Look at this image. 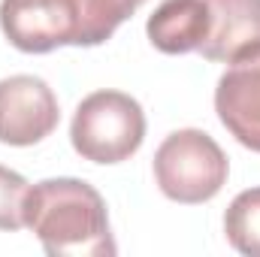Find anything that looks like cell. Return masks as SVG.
<instances>
[{
    "instance_id": "1",
    "label": "cell",
    "mask_w": 260,
    "mask_h": 257,
    "mask_svg": "<svg viewBox=\"0 0 260 257\" xmlns=\"http://www.w3.org/2000/svg\"><path fill=\"white\" fill-rule=\"evenodd\" d=\"M24 227L49 257H112L115 239L100 191L82 179H46L24 197Z\"/></svg>"
},
{
    "instance_id": "2",
    "label": "cell",
    "mask_w": 260,
    "mask_h": 257,
    "mask_svg": "<svg viewBox=\"0 0 260 257\" xmlns=\"http://www.w3.org/2000/svg\"><path fill=\"white\" fill-rule=\"evenodd\" d=\"M145 139V112L124 91H94L73 115L70 142L91 164H121Z\"/></svg>"
},
{
    "instance_id": "3",
    "label": "cell",
    "mask_w": 260,
    "mask_h": 257,
    "mask_svg": "<svg viewBox=\"0 0 260 257\" xmlns=\"http://www.w3.org/2000/svg\"><path fill=\"white\" fill-rule=\"evenodd\" d=\"M227 154L221 145L197 127H185L170 133L160 148L154 151V182L164 197L197 206L209 203L227 185Z\"/></svg>"
},
{
    "instance_id": "4",
    "label": "cell",
    "mask_w": 260,
    "mask_h": 257,
    "mask_svg": "<svg viewBox=\"0 0 260 257\" xmlns=\"http://www.w3.org/2000/svg\"><path fill=\"white\" fill-rule=\"evenodd\" d=\"M61 121L55 91L40 76L0 79V142L27 148L52 136Z\"/></svg>"
},
{
    "instance_id": "5",
    "label": "cell",
    "mask_w": 260,
    "mask_h": 257,
    "mask_svg": "<svg viewBox=\"0 0 260 257\" xmlns=\"http://www.w3.org/2000/svg\"><path fill=\"white\" fill-rule=\"evenodd\" d=\"M0 30L27 55L76 46V15L70 0H0Z\"/></svg>"
},
{
    "instance_id": "6",
    "label": "cell",
    "mask_w": 260,
    "mask_h": 257,
    "mask_svg": "<svg viewBox=\"0 0 260 257\" xmlns=\"http://www.w3.org/2000/svg\"><path fill=\"white\" fill-rule=\"evenodd\" d=\"M215 112L239 145L260 154V52L224 70L215 88Z\"/></svg>"
},
{
    "instance_id": "7",
    "label": "cell",
    "mask_w": 260,
    "mask_h": 257,
    "mask_svg": "<svg viewBox=\"0 0 260 257\" xmlns=\"http://www.w3.org/2000/svg\"><path fill=\"white\" fill-rule=\"evenodd\" d=\"M209 37L197 49L206 61L233 64L260 52V0H206Z\"/></svg>"
},
{
    "instance_id": "8",
    "label": "cell",
    "mask_w": 260,
    "mask_h": 257,
    "mask_svg": "<svg viewBox=\"0 0 260 257\" xmlns=\"http://www.w3.org/2000/svg\"><path fill=\"white\" fill-rule=\"evenodd\" d=\"M209 6L206 0H164L145 30L148 40L157 52L164 55H188L203 46V40L209 37Z\"/></svg>"
},
{
    "instance_id": "9",
    "label": "cell",
    "mask_w": 260,
    "mask_h": 257,
    "mask_svg": "<svg viewBox=\"0 0 260 257\" xmlns=\"http://www.w3.org/2000/svg\"><path fill=\"white\" fill-rule=\"evenodd\" d=\"M145 0H70L76 15V46L106 43Z\"/></svg>"
},
{
    "instance_id": "10",
    "label": "cell",
    "mask_w": 260,
    "mask_h": 257,
    "mask_svg": "<svg viewBox=\"0 0 260 257\" xmlns=\"http://www.w3.org/2000/svg\"><path fill=\"white\" fill-rule=\"evenodd\" d=\"M227 242L248 257H260V188L236 194L224 212Z\"/></svg>"
},
{
    "instance_id": "11",
    "label": "cell",
    "mask_w": 260,
    "mask_h": 257,
    "mask_svg": "<svg viewBox=\"0 0 260 257\" xmlns=\"http://www.w3.org/2000/svg\"><path fill=\"white\" fill-rule=\"evenodd\" d=\"M30 185L9 167H0V230L24 227V197Z\"/></svg>"
}]
</instances>
